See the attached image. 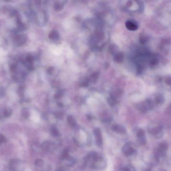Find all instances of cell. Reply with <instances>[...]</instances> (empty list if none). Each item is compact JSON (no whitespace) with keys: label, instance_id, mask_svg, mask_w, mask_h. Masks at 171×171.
<instances>
[{"label":"cell","instance_id":"6da1fadb","mask_svg":"<svg viewBox=\"0 0 171 171\" xmlns=\"http://www.w3.org/2000/svg\"><path fill=\"white\" fill-rule=\"evenodd\" d=\"M154 106L153 102L149 100H146L138 105V108L141 111L145 112L148 110L151 109Z\"/></svg>","mask_w":171,"mask_h":171},{"label":"cell","instance_id":"7a4b0ae2","mask_svg":"<svg viewBox=\"0 0 171 171\" xmlns=\"http://www.w3.org/2000/svg\"><path fill=\"white\" fill-rule=\"evenodd\" d=\"M122 150H123V153L127 156L131 155L135 152V149L132 146V143L130 142H127L124 145Z\"/></svg>","mask_w":171,"mask_h":171},{"label":"cell","instance_id":"3957f363","mask_svg":"<svg viewBox=\"0 0 171 171\" xmlns=\"http://www.w3.org/2000/svg\"><path fill=\"white\" fill-rule=\"evenodd\" d=\"M94 134L97 145L101 146L102 144V137L101 130L99 128H96L94 130Z\"/></svg>","mask_w":171,"mask_h":171},{"label":"cell","instance_id":"277c9868","mask_svg":"<svg viewBox=\"0 0 171 171\" xmlns=\"http://www.w3.org/2000/svg\"><path fill=\"white\" fill-rule=\"evenodd\" d=\"M112 130L114 132L121 134H125L126 133V129L124 127L120 125H114L112 127Z\"/></svg>","mask_w":171,"mask_h":171},{"label":"cell","instance_id":"5b68a950","mask_svg":"<svg viewBox=\"0 0 171 171\" xmlns=\"http://www.w3.org/2000/svg\"><path fill=\"white\" fill-rule=\"evenodd\" d=\"M126 26L129 30L132 31H135L138 28L137 24L132 21H128L126 23Z\"/></svg>","mask_w":171,"mask_h":171},{"label":"cell","instance_id":"8992f818","mask_svg":"<svg viewBox=\"0 0 171 171\" xmlns=\"http://www.w3.org/2000/svg\"><path fill=\"white\" fill-rule=\"evenodd\" d=\"M167 149H168V145L165 142L161 143L160 144L159 148L158 149L159 154L160 155H163L166 152Z\"/></svg>","mask_w":171,"mask_h":171},{"label":"cell","instance_id":"52a82bcc","mask_svg":"<svg viewBox=\"0 0 171 171\" xmlns=\"http://www.w3.org/2000/svg\"><path fill=\"white\" fill-rule=\"evenodd\" d=\"M162 131V127L161 126H158L157 127L154 128L149 130V133L153 135H157Z\"/></svg>","mask_w":171,"mask_h":171},{"label":"cell","instance_id":"ba28073f","mask_svg":"<svg viewBox=\"0 0 171 171\" xmlns=\"http://www.w3.org/2000/svg\"><path fill=\"white\" fill-rule=\"evenodd\" d=\"M155 100L157 104H162L164 102V97L161 94H157L155 97Z\"/></svg>","mask_w":171,"mask_h":171},{"label":"cell","instance_id":"9c48e42d","mask_svg":"<svg viewBox=\"0 0 171 171\" xmlns=\"http://www.w3.org/2000/svg\"><path fill=\"white\" fill-rule=\"evenodd\" d=\"M68 123L72 127H74L76 126V122L75 119L71 115L69 116L68 117Z\"/></svg>","mask_w":171,"mask_h":171},{"label":"cell","instance_id":"30bf717a","mask_svg":"<svg viewBox=\"0 0 171 171\" xmlns=\"http://www.w3.org/2000/svg\"><path fill=\"white\" fill-rule=\"evenodd\" d=\"M26 41V39H24V37L23 36H18L16 38V41L18 43V44H22L24 43V41Z\"/></svg>","mask_w":171,"mask_h":171},{"label":"cell","instance_id":"8fae6325","mask_svg":"<svg viewBox=\"0 0 171 171\" xmlns=\"http://www.w3.org/2000/svg\"><path fill=\"white\" fill-rule=\"evenodd\" d=\"M51 133H52V135L54 137H58V136H59V135H60L59 131H58L56 128H53L52 129Z\"/></svg>","mask_w":171,"mask_h":171},{"label":"cell","instance_id":"7c38bea8","mask_svg":"<svg viewBox=\"0 0 171 171\" xmlns=\"http://www.w3.org/2000/svg\"><path fill=\"white\" fill-rule=\"evenodd\" d=\"M144 135H145V132L143 130L140 129L139 130H138V131L137 132V136H138V137H139V138L144 137Z\"/></svg>","mask_w":171,"mask_h":171},{"label":"cell","instance_id":"4fadbf2b","mask_svg":"<svg viewBox=\"0 0 171 171\" xmlns=\"http://www.w3.org/2000/svg\"><path fill=\"white\" fill-rule=\"evenodd\" d=\"M123 54L122 53H119L118 54L117 56H116V58L115 59L116 61H117V62H119V61H121L123 59Z\"/></svg>","mask_w":171,"mask_h":171},{"label":"cell","instance_id":"5bb4252c","mask_svg":"<svg viewBox=\"0 0 171 171\" xmlns=\"http://www.w3.org/2000/svg\"><path fill=\"white\" fill-rule=\"evenodd\" d=\"M55 36H58V33L55 32V31H53V32H51L50 33V34L49 35V38L50 39H55V38L56 37Z\"/></svg>","mask_w":171,"mask_h":171},{"label":"cell","instance_id":"9a60e30c","mask_svg":"<svg viewBox=\"0 0 171 171\" xmlns=\"http://www.w3.org/2000/svg\"><path fill=\"white\" fill-rule=\"evenodd\" d=\"M50 146V144L49 142H45L43 144V148L46 150H48L49 149Z\"/></svg>","mask_w":171,"mask_h":171},{"label":"cell","instance_id":"2e32d148","mask_svg":"<svg viewBox=\"0 0 171 171\" xmlns=\"http://www.w3.org/2000/svg\"><path fill=\"white\" fill-rule=\"evenodd\" d=\"M166 83L167 85L171 86V76H169L166 78Z\"/></svg>","mask_w":171,"mask_h":171},{"label":"cell","instance_id":"e0dca14e","mask_svg":"<svg viewBox=\"0 0 171 171\" xmlns=\"http://www.w3.org/2000/svg\"><path fill=\"white\" fill-rule=\"evenodd\" d=\"M140 41L142 44H145L147 42V38L145 37H142L140 38Z\"/></svg>","mask_w":171,"mask_h":171},{"label":"cell","instance_id":"ac0fdd59","mask_svg":"<svg viewBox=\"0 0 171 171\" xmlns=\"http://www.w3.org/2000/svg\"><path fill=\"white\" fill-rule=\"evenodd\" d=\"M57 171H64V169L63 168H59Z\"/></svg>","mask_w":171,"mask_h":171},{"label":"cell","instance_id":"d6986e66","mask_svg":"<svg viewBox=\"0 0 171 171\" xmlns=\"http://www.w3.org/2000/svg\"><path fill=\"white\" fill-rule=\"evenodd\" d=\"M124 171H130V169H129V168H125L124 169Z\"/></svg>","mask_w":171,"mask_h":171},{"label":"cell","instance_id":"ffe728a7","mask_svg":"<svg viewBox=\"0 0 171 171\" xmlns=\"http://www.w3.org/2000/svg\"><path fill=\"white\" fill-rule=\"evenodd\" d=\"M151 171V170H149V169H147L146 170H145V171Z\"/></svg>","mask_w":171,"mask_h":171},{"label":"cell","instance_id":"44dd1931","mask_svg":"<svg viewBox=\"0 0 171 171\" xmlns=\"http://www.w3.org/2000/svg\"></svg>","mask_w":171,"mask_h":171}]
</instances>
